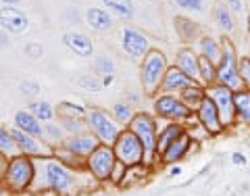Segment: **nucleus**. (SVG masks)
<instances>
[{
  "instance_id": "obj_12",
  "label": "nucleus",
  "mask_w": 250,
  "mask_h": 196,
  "mask_svg": "<svg viewBox=\"0 0 250 196\" xmlns=\"http://www.w3.org/2000/svg\"><path fill=\"white\" fill-rule=\"evenodd\" d=\"M11 134H13L15 144H17L21 154L31 156V159H44V156H52V146L50 144H46L44 140L36 138V136L25 134V131L19 130L17 125L11 128Z\"/></svg>"
},
{
  "instance_id": "obj_13",
  "label": "nucleus",
  "mask_w": 250,
  "mask_h": 196,
  "mask_svg": "<svg viewBox=\"0 0 250 196\" xmlns=\"http://www.w3.org/2000/svg\"><path fill=\"white\" fill-rule=\"evenodd\" d=\"M194 115H196L198 123L208 131L210 136H219V134H223V131H225V125L221 123V117H219L217 107H215V103L208 96L202 100V105L196 109V111H194Z\"/></svg>"
},
{
  "instance_id": "obj_50",
  "label": "nucleus",
  "mask_w": 250,
  "mask_h": 196,
  "mask_svg": "<svg viewBox=\"0 0 250 196\" xmlns=\"http://www.w3.org/2000/svg\"><path fill=\"white\" fill-rule=\"evenodd\" d=\"M179 174H182V167H179V165L171 167V171H169V175H171V177H175V175H179Z\"/></svg>"
},
{
  "instance_id": "obj_41",
  "label": "nucleus",
  "mask_w": 250,
  "mask_h": 196,
  "mask_svg": "<svg viewBox=\"0 0 250 196\" xmlns=\"http://www.w3.org/2000/svg\"><path fill=\"white\" fill-rule=\"evenodd\" d=\"M240 75H242V84H244V90H250V59L240 57Z\"/></svg>"
},
{
  "instance_id": "obj_31",
  "label": "nucleus",
  "mask_w": 250,
  "mask_h": 196,
  "mask_svg": "<svg viewBox=\"0 0 250 196\" xmlns=\"http://www.w3.org/2000/svg\"><path fill=\"white\" fill-rule=\"evenodd\" d=\"M198 84L202 88H208V86L217 84V65L205 57H200L198 61Z\"/></svg>"
},
{
  "instance_id": "obj_46",
  "label": "nucleus",
  "mask_w": 250,
  "mask_h": 196,
  "mask_svg": "<svg viewBox=\"0 0 250 196\" xmlns=\"http://www.w3.org/2000/svg\"><path fill=\"white\" fill-rule=\"evenodd\" d=\"M231 161H233V165H246V156L244 154H242V152H233L231 154Z\"/></svg>"
},
{
  "instance_id": "obj_40",
  "label": "nucleus",
  "mask_w": 250,
  "mask_h": 196,
  "mask_svg": "<svg viewBox=\"0 0 250 196\" xmlns=\"http://www.w3.org/2000/svg\"><path fill=\"white\" fill-rule=\"evenodd\" d=\"M19 92L25 94V96H29V98L40 96V84L34 82V80H21L19 82Z\"/></svg>"
},
{
  "instance_id": "obj_32",
  "label": "nucleus",
  "mask_w": 250,
  "mask_h": 196,
  "mask_svg": "<svg viewBox=\"0 0 250 196\" xmlns=\"http://www.w3.org/2000/svg\"><path fill=\"white\" fill-rule=\"evenodd\" d=\"M104 9L115 13L117 17H121L125 21L134 19V2L131 0H103Z\"/></svg>"
},
{
  "instance_id": "obj_17",
  "label": "nucleus",
  "mask_w": 250,
  "mask_h": 196,
  "mask_svg": "<svg viewBox=\"0 0 250 196\" xmlns=\"http://www.w3.org/2000/svg\"><path fill=\"white\" fill-rule=\"evenodd\" d=\"M198 61H200V54L194 48H190V46H184V48L177 50L173 65L179 69V71H184L190 80H194L198 84Z\"/></svg>"
},
{
  "instance_id": "obj_42",
  "label": "nucleus",
  "mask_w": 250,
  "mask_h": 196,
  "mask_svg": "<svg viewBox=\"0 0 250 196\" xmlns=\"http://www.w3.org/2000/svg\"><path fill=\"white\" fill-rule=\"evenodd\" d=\"M23 52H25V57H29V59H40L44 48H42L40 42H27L25 48H23Z\"/></svg>"
},
{
  "instance_id": "obj_1",
  "label": "nucleus",
  "mask_w": 250,
  "mask_h": 196,
  "mask_svg": "<svg viewBox=\"0 0 250 196\" xmlns=\"http://www.w3.org/2000/svg\"><path fill=\"white\" fill-rule=\"evenodd\" d=\"M36 161V179L29 192H57L62 196H71L73 192L80 190L82 179L77 177L82 169H71L62 165L54 156H44V159ZM85 169V167H83Z\"/></svg>"
},
{
  "instance_id": "obj_7",
  "label": "nucleus",
  "mask_w": 250,
  "mask_h": 196,
  "mask_svg": "<svg viewBox=\"0 0 250 196\" xmlns=\"http://www.w3.org/2000/svg\"><path fill=\"white\" fill-rule=\"evenodd\" d=\"M113 151H115V156L117 161L123 163L125 167H140V165H146V151L142 142L136 138V134L131 130L125 128L119 138L115 140L113 144Z\"/></svg>"
},
{
  "instance_id": "obj_29",
  "label": "nucleus",
  "mask_w": 250,
  "mask_h": 196,
  "mask_svg": "<svg viewBox=\"0 0 250 196\" xmlns=\"http://www.w3.org/2000/svg\"><path fill=\"white\" fill-rule=\"evenodd\" d=\"M236 117L238 125H248L250 128V90L236 92Z\"/></svg>"
},
{
  "instance_id": "obj_25",
  "label": "nucleus",
  "mask_w": 250,
  "mask_h": 196,
  "mask_svg": "<svg viewBox=\"0 0 250 196\" xmlns=\"http://www.w3.org/2000/svg\"><path fill=\"white\" fill-rule=\"evenodd\" d=\"M196 52L200 57H205L217 65V63L221 61V54H223L221 40H217L213 36H200V40L196 42Z\"/></svg>"
},
{
  "instance_id": "obj_35",
  "label": "nucleus",
  "mask_w": 250,
  "mask_h": 196,
  "mask_svg": "<svg viewBox=\"0 0 250 196\" xmlns=\"http://www.w3.org/2000/svg\"><path fill=\"white\" fill-rule=\"evenodd\" d=\"M111 113H113L115 119L123 125V128H127V125L131 123V119H134V115H136V111L131 109L129 103H115L113 109H111Z\"/></svg>"
},
{
  "instance_id": "obj_49",
  "label": "nucleus",
  "mask_w": 250,
  "mask_h": 196,
  "mask_svg": "<svg viewBox=\"0 0 250 196\" xmlns=\"http://www.w3.org/2000/svg\"><path fill=\"white\" fill-rule=\"evenodd\" d=\"M0 2H2V6H17L21 0H0Z\"/></svg>"
},
{
  "instance_id": "obj_37",
  "label": "nucleus",
  "mask_w": 250,
  "mask_h": 196,
  "mask_svg": "<svg viewBox=\"0 0 250 196\" xmlns=\"http://www.w3.org/2000/svg\"><path fill=\"white\" fill-rule=\"evenodd\" d=\"M61 125L65 128V131H67L69 136L82 134V131H90V130H88V123H85V119H62Z\"/></svg>"
},
{
  "instance_id": "obj_2",
  "label": "nucleus",
  "mask_w": 250,
  "mask_h": 196,
  "mask_svg": "<svg viewBox=\"0 0 250 196\" xmlns=\"http://www.w3.org/2000/svg\"><path fill=\"white\" fill-rule=\"evenodd\" d=\"M34 179H36V161L31 156L17 154L9 159V167H6L4 179L0 186L11 194H23L31 190Z\"/></svg>"
},
{
  "instance_id": "obj_23",
  "label": "nucleus",
  "mask_w": 250,
  "mask_h": 196,
  "mask_svg": "<svg viewBox=\"0 0 250 196\" xmlns=\"http://www.w3.org/2000/svg\"><path fill=\"white\" fill-rule=\"evenodd\" d=\"M15 125L25 131V134L44 140V123L38 119V117L31 115L29 111H17L15 113Z\"/></svg>"
},
{
  "instance_id": "obj_48",
  "label": "nucleus",
  "mask_w": 250,
  "mask_h": 196,
  "mask_svg": "<svg viewBox=\"0 0 250 196\" xmlns=\"http://www.w3.org/2000/svg\"><path fill=\"white\" fill-rule=\"evenodd\" d=\"M6 44H9V34L4 29H0V48H4Z\"/></svg>"
},
{
  "instance_id": "obj_8",
  "label": "nucleus",
  "mask_w": 250,
  "mask_h": 196,
  "mask_svg": "<svg viewBox=\"0 0 250 196\" xmlns=\"http://www.w3.org/2000/svg\"><path fill=\"white\" fill-rule=\"evenodd\" d=\"M152 111L159 119L169 121V123L186 125L194 117V111L182 103V98L177 94H156L154 103H152Z\"/></svg>"
},
{
  "instance_id": "obj_5",
  "label": "nucleus",
  "mask_w": 250,
  "mask_h": 196,
  "mask_svg": "<svg viewBox=\"0 0 250 196\" xmlns=\"http://www.w3.org/2000/svg\"><path fill=\"white\" fill-rule=\"evenodd\" d=\"M127 130H131L136 134V138L142 142L146 151V165L156 163V140H159V117L154 113L138 111L134 115V119L127 125Z\"/></svg>"
},
{
  "instance_id": "obj_33",
  "label": "nucleus",
  "mask_w": 250,
  "mask_h": 196,
  "mask_svg": "<svg viewBox=\"0 0 250 196\" xmlns=\"http://www.w3.org/2000/svg\"><path fill=\"white\" fill-rule=\"evenodd\" d=\"M67 131H65V128H62L61 123H46L44 125V142L46 144H50L52 148L54 146H61L62 142H65L67 140Z\"/></svg>"
},
{
  "instance_id": "obj_27",
  "label": "nucleus",
  "mask_w": 250,
  "mask_h": 196,
  "mask_svg": "<svg viewBox=\"0 0 250 196\" xmlns=\"http://www.w3.org/2000/svg\"><path fill=\"white\" fill-rule=\"evenodd\" d=\"M27 111L34 117H38L42 123H50V121H54V117H57V107H52L48 100H31Z\"/></svg>"
},
{
  "instance_id": "obj_38",
  "label": "nucleus",
  "mask_w": 250,
  "mask_h": 196,
  "mask_svg": "<svg viewBox=\"0 0 250 196\" xmlns=\"http://www.w3.org/2000/svg\"><path fill=\"white\" fill-rule=\"evenodd\" d=\"M94 71L100 73V75H108V73H115V63L111 57H96L94 61Z\"/></svg>"
},
{
  "instance_id": "obj_20",
  "label": "nucleus",
  "mask_w": 250,
  "mask_h": 196,
  "mask_svg": "<svg viewBox=\"0 0 250 196\" xmlns=\"http://www.w3.org/2000/svg\"><path fill=\"white\" fill-rule=\"evenodd\" d=\"M62 42H65L67 48L73 54H77V57H92V52H94L92 40L85 34H82V31H67V34L62 36Z\"/></svg>"
},
{
  "instance_id": "obj_19",
  "label": "nucleus",
  "mask_w": 250,
  "mask_h": 196,
  "mask_svg": "<svg viewBox=\"0 0 250 196\" xmlns=\"http://www.w3.org/2000/svg\"><path fill=\"white\" fill-rule=\"evenodd\" d=\"M186 134V125L184 123H165L161 128L159 125V140H156V163H159V156L165 152V148L169 144H173L179 136Z\"/></svg>"
},
{
  "instance_id": "obj_44",
  "label": "nucleus",
  "mask_w": 250,
  "mask_h": 196,
  "mask_svg": "<svg viewBox=\"0 0 250 196\" xmlns=\"http://www.w3.org/2000/svg\"><path fill=\"white\" fill-rule=\"evenodd\" d=\"M221 2L228 6V9H229L233 15H244V13H246L244 0H221Z\"/></svg>"
},
{
  "instance_id": "obj_21",
  "label": "nucleus",
  "mask_w": 250,
  "mask_h": 196,
  "mask_svg": "<svg viewBox=\"0 0 250 196\" xmlns=\"http://www.w3.org/2000/svg\"><path fill=\"white\" fill-rule=\"evenodd\" d=\"M85 21H88V25L94 31H100V34H103V31H108L115 23L111 11L103 9V6H90V9L85 11Z\"/></svg>"
},
{
  "instance_id": "obj_4",
  "label": "nucleus",
  "mask_w": 250,
  "mask_h": 196,
  "mask_svg": "<svg viewBox=\"0 0 250 196\" xmlns=\"http://www.w3.org/2000/svg\"><path fill=\"white\" fill-rule=\"evenodd\" d=\"M169 61L161 50L152 48L140 63V82H142V92L146 96H156L161 90V84L165 80L169 69Z\"/></svg>"
},
{
  "instance_id": "obj_36",
  "label": "nucleus",
  "mask_w": 250,
  "mask_h": 196,
  "mask_svg": "<svg viewBox=\"0 0 250 196\" xmlns=\"http://www.w3.org/2000/svg\"><path fill=\"white\" fill-rule=\"evenodd\" d=\"M179 11L184 13H196V15H202L207 11V0H171Z\"/></svg>"
},
{
  "instance_id": "obj_16",
  "label": "nucleus",
  "mask_w": 250,
  "mask_h": 196,
  "mask_svg": "<svg viewBox=\"0 0 250 196\" xmlns=\"http://www.w3.org/2000/svg\"><path fill=\"white\" fill-rule=\"evenodd\" d=\"M192 146H194V140L190 138V134H188V130H186L184 136H179L173 144H169L165 148V152L159 156V163L161 165H175V163L184 161L186 156L192 152Z\"/></svg>"
},
{
  "instance_id": "obj_53",
  "label": "nucleus",
  "mask_w": 250,
  "mask_h": 196,
  "mask_svg": "<svg viewBox=\"0 0 250 196\" xmlns=\"http://www.w3.org/2000/svg\"><path fill=\"white\" fill-rule=\"evenodd\" d=\"M248 59H250V54H248Z\"/></svg>"
},
{
  "instance_id": "obj_6",
  "label": "nucleus",
  "mask_w": 250,
  "mask_h": 196,
  "mask_svg": "<svg viewBox=\"0 0 250 196\" xmlns=\"http://www.w3.org/2000/svg\"><path fill=\"white\" fill-rule=\"evenodd\" d=\"M85 123H88V130L100 140V144H108V146H113L115 140L123 131V125L115 119L113 113H108L100 107H88Z\"/></svg>"
},
{
  "instance_id": "obj_18",
  "label": "nucleus",
  "mask_w": 250,
  "mask_h": 196,
  "mask_svg": "<svg viewBox=\"0 0 250 196\" xmlns=\"http://www.w3.org/2000/svg\"><path fill=\"white\" fill-rule=\"evenodd\" d=\"M192 84H196V82L190 80L184 71H179L175 65H171L167 69V73H165V80H163V84H161L159 94H179Z\"/></svg>"
},
{
  "instance_id": "obj_26",
  "label": "nucleus",
  "mask_w": 250,
  "mask_h": 196,
  "mask_svg": "<svg viewBox=\"0 0 250 196\" xmlns=\"http://www.w3.org/2000/svg\"><path fill=\"white\" fill-rule=\"evenodd\" d=\"M177 96L182 98V103H184L188 109L196 111V109L202 105V100L207 98V88H202L200 84H192V86H188L186 90L179 92Z\"/></svg>"
},
{
  "instance_id": "obj_24",
  "label": "nucleus",
  "mask_w": 250,
  "mask_h": 196,
  "mask_svg": "<svg viewBox=\"0 0 250 196\" xmlns=\"http://www.w3.org/2000/svg\"><path fill=\"white\" fill-rule=\"evenodd\" d=\"M213 21L215 25L223 31V36H231L236 31V15H233L223 2H217L213 6Z\"/></svg>"
},
{
  "instance_id": "obj_11",
  "label": "nucleus",
  "mask_w": 250,
  "mask_h": 196,
  "mask_svg": "<svg viewBox=\"0 0 250 196\" xmlns=\"http://www.w3.org/2000/svg\"><path fill=\"white\" fill-rule=\"evenodd\" d=\"M119 44H121V50L127 54V57L138 59V61H142L146 54L152 50L148 36L136 27H129V25H125L119 31Z\"/></svg>"
},
{
  "instance_id": "obj_39",
  "label": "nucleus",
  "mask_w": 250,
  "mask_h": 196,
  "mask_svg": "<svg viewBox=\"0 0 250 196\" xmlns=\"http://www.w3.org/2000/svg\"><path fill=\"white\" fill-rule=\"evenodd\" d=\"M77 86L85 92H98L103 88V82H100V77H96V75H82L80 80H77Z\"/></svg>"
},
{
  "instance_id": "obj_3",
  "label": "nucleus",
  "mask_w": 250,
  "mask_h": 196,
  "mask_svg": "<svg viewBox=\"0 0 250 196\" xmlns=\"http://www.w3.org/2000/svg\"><path fill=\"white\" fill-rule=\"evenodd\" d=\"M221 46H223V54H221V61L217 63V84H221L233 92L244 90L242 75H240V52L236 48V44L231 42V38L223 36Z\"/></svg>"
},
{
  "instance_id": "obj_45",
  "label": "nucleus",
  "mask_w": 250,
  "mask_h": 196,
  "mask_svg": "<svg viewBox=\"0 0 250 196\" xmlns=\"http://www.w3.org/2000/svg\"><path fill=\"white\" fill-rule=\"evenodd\" d=\"M6 167H9V156H6L4 152H0V184H2V179H4Z\"/></svg>"
},
{
  "instance_id": "obj_47",
  "label": "nucleus",
  "mask_w": 250,
  "mask_h": 196,
  "mask_svg": "<svg viewBox=\"0 0 250 196\" xmlns=\"http://www.w3.org/2000/svg\"><path fill=\"white\" fill-rule=\"evenodd\" d=\"M100 82H103V88H108V86H113V84H115V73L103 75V77H100Z\"/></svg>"
},
{
  "instance_id": "obj_9",
  "label": "nucleus",
  "mask_w": 250,
  "mask_h": 196,
  "mask_svg": "<svg viewBox=\"0 0 250 196\" xmlns=\"http://www.w3.org/2000/svg\"><path fill=\"white\" fill-rule=\"evenodd\" d=\"M207 96L213 100L221 123L225 125V130H231L238 125V117H236V92L225 88L221 84H213L207 88Z\"/></svg>"
},
{
  "instance_id": "obj_43",
  "label": "nucleus",
  "mask_w": 250,
  "mask_h": 196,
  "mask_svg": "<svg viewBox=\"0 0 250 196\" xmlns=\"http://www.w3.org/2000/svg\"><path fill=\"white\" fill-rule=\"evenodd\" d=\"M125 175H127V167H125L123 163L117 161V165H115V169H113V175H111V184H119V186H121V182L125 179Z\"/></svg>"
},
{
  "instance_id": "obj_15",
  "label": "nucleus",
  "mask_w": 250,
  "mask_h": 196,
  "mask_svg": "<svg viewBox=\"0 0 250 196\" xmlns=\"http://www.w3.org/2000/svg\"><path fill=\"white\" fill-rule=\"evenodd\" d=\"M62 146H67L73 154H77L80 159H88V156L100 146V140L92 134V131H82L75 136H67V140L62 142Z\"/></svg>"
},
{
  "instance_id": "obj_34",
  "label": "nucleus",
  "mask_w": 250,
  "mask_h": 196,
  "mask_svg": "<svg viewBox=\"0 0 250 196\" xmlns=\"http://www.w3.org/2000/svg\"><path fill=\"white\" fill-rule=\"evenodd\" d=\"M0 152H4L6 156H9V159L21 154L19 148H17V144H15V138H13V134H11V130L2 128V125H0Z\"/></svg>"
},
{
  "instance_id": "obj_51",
  "label": "nucleus",
  "mask_w": 250,
  "mask_h": 196,
  "mask_svg": "<svg viewBox=\"0 0 250 196\" xmlns=\"http://www.w3.org/2000/svg\"><path fill=\"white\" fill-rule=\"evenodd\" d=\"M244 4H246V13H248V19H250V0H244Z\"/></svg>"
},
{
  "instance_id": "obj_22",
  "label": "nucleus",
  "mask_w": 250,
  "mask_h": 196,
  "mask_svg": "<svg viewBox=\"0 0 250 196\" xmlns=\"http://www.w3.org/2000/svg\"><path fill=\"white\" fill-rule=\"evenodd\" d=\"M173 25H175V31L179 36V40L190 44V42H198L200 40V25L194 19L190 17H184V15H177L173 19Z\"/></svg>"
},
{
  "instance_id": "obj_52",
  "label": "nucleus",
  "mask_w": 250,
  "mask_h": 196,
  "mask_svg": "<svg viewBox=\"0 0 250 196\" xmlns=\"http://www.w3.org/2000/svg\"><path fill=\"white\" fill-rule=\"evenodd\" d=\"M248 40H250V19H248Z\"/></svg>"
},
{
  "instance_id": "obj_10",
  "label": "nucleus",
  "mask_w": 250,
  "mask_h": 196,
  "mask_svg": "<svg viewBox=\"0 0 250 196\" xmlns=\"http://www.w3.org/2000/svg\"><path fill=\"white\" fill-rule=\"evenodd\" d=\"M115 165H117V156H115L113 146H108V144H100L96 151L85 159V169L90 171L92 177L96 179L98 184L111 182Z\"/></svg>"
},
{
  "instance_id": "obj_30",
  "label": "nucleus",
  "mask_w": 250,
  "mask_h": 196,
  "mask_svg": "<svg viewBox=\"0 0 250 196\" xmlns=\"http://www.w3.org/2000/svg\"><path fill=\"white\" fill-rule=\"evenodd\" d=\"M52 156H54L57 161H61L62 165H67V167H71V169H83V167H85V161L80 159L77 154H73L67 146H62V144L52 148Z\"/></svg>"
},
{
  "instance_id": "obj_14",
  "label": "nucleus",
  "mask_w": 250,
  "mask_h": 196,
  "mask_svg": "<svg viewBox=\"0 0 250 196\" xmlns=\"http://www.w3.org/2000/svg\"><path fill=\"white\" fill-rule=\"evenodd\" d=\"M0 27H2L6 34L19 36L23 31H27L29 19L25 13L15 9V6H2V9H0Z\"/></svg>"
},
{
  "instance_id": "obj_28",
  "label": "nucleus",
  "mask_w": 250,
  "mask_h": 196,
  "mask_svg": "<svg viewBox=\"0 0 250 196\" xmlns=\"http://www.w3.org/2000/svg\"><path fill=\"white\" fill-rule=\"evenodd\" d=\"M85 109L83 105H77V103H71V100H62V103L57 105V117L62 121V119H85Z\"/></svg>"
}]
</instances>
